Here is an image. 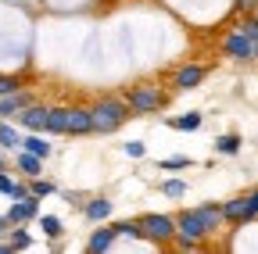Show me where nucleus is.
<instances>
[{
	"instance_id": "obj_22",
	"label": "nucleus",
	"mask_w": 258,
	"mask_h": 254,
	"mask_svg": "<svg viewBox=\"0 0 258 254\" xmlns=\"http://www.w3.org/2000/svg\"><path fill=\"white\" fill-rule=\"evenodd\" d=\"M40 229H43L50 240H57V236H61V218H54V215H43V218H40Z\"/></svg>"
},
{
	"instance_id": "obj_24",
	"label": "nucleus",
	"mask_w": 258,
	"mask_h": 254,
	"mask_svg": "<svg viewBox=\"0 0 258 254\" xmlns=\"http://www.w3.org/2000/svg\"><path fill=\"white\" fill-rule=\"evenodd\" d=\"M54 190H57L54 183H47V179H40V176H36V179H32V186H29V194H36V197H50Z\"/></svg>"
},
{
	"instance_id": "obj_16",
	"label": "nucleus",
	"mask_w": 258,
	"mask_h": 254,
	"mask_svg": "<svg viewBox=\"0 0 258 254\" xmlns=\"http://www.w3.org/2000/svg\"><path fill=\"white\" fill-rule=\"evenodd\" d=\"M18 168L29 176V179H36L40 172H43V157H36V154H29V150H22L18 154Z\"/></svg>"
},
{
	"instance_id": "obj_30",
	"label": "nucleus",
	"mask_w": 258,
	"mask_h": 254,
	"mask_svg": "<svg viewBox=\"0 0 258 254\" xmlns=\"http://www.w3.org/2000/svg\"><path fill=\"white\" fill-rule=\"evenodd\" d=\"M125 154H129V157H144V154H147V147H144L140 140H129V143H125Z\"/></svg>"
},
{
	"instance_id": "obj_9",
	"label": "nucleus",
	"mask_w": 258,
	"mask_h": 254,
	"mask_svg": "<svg viewBox=\"0 0 258 254\" xmlns=\"http://www.w3.org/2000/svg\"><path fill=\"white\" fill-rule=\"evenodd\" d=\"M90 133H93L90 108H69V136H90Z\"/></svg>"
},
{
	"instance_id": "obj_1",
	"label": "nucleus",
	"mask_w": 258,
	"mask_h": 254,
	"mask_svg": "<svg viewBox=\"0 0 258 254\" xmlns=\"http://www.w3.org/2000/svg\"><path fill=\"white\" fill-rule=\"evenodd\" d=\"M133 115L125 104V97H101L90 104V118H93V133H115L118 125Z\"/></svg>"
},
{
	"instance_id": "obj_13",
	"label": "nucleus",
	"mask_w": 258,
	"mask_h": 254,
	"mask_svg": "<svg viewBox=\"0 0 258 254\" xmlns=\"http://www.w3.org/2000/svg\"><path fill=\"white\" fill-rule=\"evenodd\" d=\"M47 133L69 136V108H50L47 111Z\"/></svg>"
},
{
	"instance_id": "obj_17",
	"label": "nucleus",
	"mask_w": 258,
	"mask_h": 254,
	"mask_svg": "<svg viewBox=\"0 0 258 254\" xmlns=\"http://www.w3.org/2000/svg\"><path fill=\"white\" fill-rule=\"evenodd\" d=\"M22 150L36 154V157H47V154H50V143H47L40 133H29V136H22Z\"/></svg>"
},
{
	"instance_id": "obj_28",
	"label": "nucleus",
	"mask_w": 258,
	"mask_h": 254,
	"mask_svg": "<svg viewBox=\"0 0 258 254\" xmlns=\"http://www.w3.org/2000/svg\"><path fill=\"white\" fill-rule=\"evenodd\" d=\"M240 33H244V36L254 43V40H258V18H247V22L240 25Z\"/></svg>"
},
{
	"instance_id": "obj_19",
	"label": "nucleus",
	"mask_w": 258,
	"mask_h": 254,
	"mask_svg": "<svg viewBox=\"0 0 258 254\" xmlns=\"http://www.w3.org/2000/svg\"><path fill=\"white\" fill-rule=\"evenodd\" d=\"M15 147H22V136L15 133V125L0 118V150H15Z\"/></svg>"
},
{
	"instance_id": "obj_29",
	"label": "nucleus",
	"mask_w": 258,
	"mask_h": 254,
	"mask_svg": "<svg viewBox=\"0 0 258 254\" xmlns=\"http://www.w3.org/2000/svg\"><path fill=\"white\" fill-rule=\"evenodd\" d=\"M244 197H247V215H251V222H254V218H258V186L251 190V194H244Z\"/></svg>"
},
{
	"instance_id": "obj_18",
	"label": "nucleus",
	"mask_w": 258,
	"mask_h": 254,
	"mask_svg": "<svg viewBox=\"0 0 258 254\" xmlns=\"http://www.w3.org/2000/svg\"><path fill=\"white\" fill-rule=\"evenodd\" d=\"M198 211H201L205 226H208L212 233H215V229H222V222H226V218H222V208H219V204H198Z\"/></svg>"
},
{
	"instance_id": "obj_21",
	"label": "nucleus",
	"mask_w": 258,
	"mask_h": 254,
	"mask_svg": "<svg viewBox=\"0 0 258 254\" xmlns=\"http://www.w3.org/2000/svg\"><path fill=\"white\" fill-rule=\"evenodd\" d=\"M115 233H118V236H129V240H144L140 222H115Z\"/></svg>"
},
{
	"instance_id": "obj_35",
	"label": "nucleus",
	"mask_w": 258,
	"mask_h": 254,
	"mask_svg": "<svg viewBox=\"0 0 258 254\" xmlns=\"http://www.w3.org/2000/svg\"><path fill=\"white\" fill-rule=\"evenodd\" d=\"M254 61H258V40H254Z\"/></svg>"
},
{
	"instance_id": "obj_26",
	"label": "nucleus",
	"mask_w": 258,
	"mask_h": 254,
	"mask_svg": "<svg viewBox=\"0 0 258 254\" xmlns=\"http://www.w3.org/2000/svg\"><path fill=\"white\" fill-rule=\"evenodd\" d=\"M15 90H22L18 75H0V97H4V93H15Z\"/></svg>"
},
{
	"instance_id": "obj_20",
	"label": "nucleus",
	"mask_w": 258,
	"mask_h": 254,
	"mask_svg": "<svg viewBox=\"0 0 258 254\" xmlns=\"http://www.w3.org/2000/svg\"><path fill=\"white\" fill-rule=\"evenodd\" d=\"M215 150H219V154H237V150H240V136H237V133L219 136V140H215Z\"/></svg>"
},
{
	"instance_id": "obj_8",
	"label": "nucleus",
	"mask_w": 258,
	"mask_h": 254,
	"mask_svg": "<svg viewBox=\"0 0 258 254\" xmlns=\"http://www.w3.org/2000/svg\"><path fill=\"white\" fill-rule=\"evenodd\" d=\"M205 75H208L205 65H179L172 82H176V90H198V86L205 82Z\"/></svg>"
},
{
	"instance_id": "obj_10",
	"label": "nucleus",
	"mask_w": 258,
	"mask_h": 254,
	"mask_svg": "<svg viewBox=\"0 0 258 254\" xmlns=\"http://www.w3.org/2000/svg\"><path fill=\"white\" fill-rule=\"evenodd\" d=\"M29 104H32V93H25V90L4 93V97H0V118H11V115H18V111L29 108Z\"/></svg>"
},
{
	"instance_id": "obj_2",
	"label": "nucleus",
	"mask_w": 258,
	"mask_h": 254,
	"mask_svg": "<svg viewBox=\"0 0 258 254\" xmlns=\"http://www.w3.org/2000/svg\"><path fill=\"white\" fill-rule=\"evenodd\" d=\"M205 236H212V229L205 226V218H201V211L198 208H186V211H179L176 215V247L179 250H194V247H201L205 243Z\"/></svg>"
},
{
	"instance_id": "obj_23",
	"label": "nucleus",
	"mask_w": 258,
	"mask_h": 254,
	"mask_svg": "<svg viewBox=\"0 0 258 254\" xmlns=\"http://www.w3.org/2000/svg\"><path fill=\"white\" fill-rule=\"evenodd\" d=\"M161 194H165V197H183L186 194V183L183 179H165V183H161Z\"/></svg>"
},
{
	"instance_id": "obj_14",
	"label": "nucleus",
	"mask_w": 258,
	"mask_h": 254,
	"mask_svg": "<svg viewBox=\"0 0 258 254\" xmlns=\"http://www.w3.org/2000/svg\"><path fill=\"white\" fill-rule=\"evenodd\" d=\"M201 115L198 111H190V115H176V118H165L169 129H183V133H194V129H201Z\"/></svg>"
},
{
	"instance_id": "obj_7",
	"label": "nucleus",
	"mask_w": 258,
	"mask_h": 254,
	"mask_svg": "<svg viewBox=\"0 0 258 254\" xmlns=\"http://www.w3.org/2000/svg\"><path fill=\"white\" fill-rule=\"evenodd\" d=\"M47 111L50 108H43V104H29V108L18 111V122L25 125L29 133H47Z\"/></svg>"
},
{
	"instance_id": "obj_6",
	"label": "nucleus",
	"mask_w": 258,
	"mask_h": 254,
	"mask_svg": "<svg viewBox=\"0 0 258 254\" xmlns=\"http://www.w3.org/2000/svg\"><path fill=\"white\" fill-rule=\"evenodd\" d=\"M32 218H40V197L36 194H29V197L15 201L8 208V222H11V226H22V222H32Z\"/></svg>"
},
{
	"instance_id": "obj_31",
	"label": "nucleus",
	"mask_w": 258,
	"mask_h": 254,
	"mask_svg": "<svg viewBox=\"0 0 258 254\" xmlns=\"http://www.w3.org/2000/svg\"><path fill=\"white\" fill-rule=\"evenodd\" d=\"M11 190H15V179H11L4 168H0V194H8V197H11Z\"/></svg>"
},
{
	"instance_id": "obj_32",
	"label": "nucleus",
	"mask_w": 258,
	"mask_h": 254,
	"mask_svg": "<svg viewBox=\"0 0 258 254\" xmlns=\"http://www.w3.org/2000/svg\"><path fill=\"white\" fill-rule=\"evenodd\" d=\"M233 4H237V11H254L258 0H233Z\"/></svg>"
},
{
	"instance_id": "obj_36",
	"label": "nucleus",
	"mask_w": 258,
	"mask_h": 254,
	"mask_svg": "<svg viewBox=\"0 0 258 254\" xmlns=\"http://www.w3.org/2000/svg\"><path fill=\"white\" fill-rule=\"evenodd\" d=\"M0 168H4V154H0Z\"/></svg>"
},
{
	"instance_id": "obj_25",
	"label": "nucleus",
	"mask_w": 258,
	"mask_h": 254,
	"mask_svg": "<svg viewBox=\"0 0 258 254\" xmlns=\"http://www.w3.org/2000/svg\"><path fill=\"white\" fill-rule=\"evenodd\" d=\"M11 247L15 250H25V247H32V236L25 229H11Z\"/></svg>"
},
{
	"instance_id": "obj_15",
	"label": "nucleus",
	"mask_w": 258,
	"mask_h": 254,
	"mask_svg": "<svg viewBox=\"0 0 258 254\" xmlns=\"http://www.w3.org/2000/svg\"><path fill=\"white\" fill-rule=\"evenodd\" d=\"M83 211H86V218H90V222H104V218L111 215V201H108V197H93Z\"/></svg>"
},
{
	"instance_id": "obj_12",
	"label": "nucleus",
	"mask_w": 258,
	"mask_h": 254,
	"mask_svg": "<svg viewBox=\"0 0 258 254\" xmlns=\"http://www.w3.org/2000/svg\"><path fill=\"white\" fill-rule=\"evenodd\" d=\"M118 240V233H115V226H104V229H93L90 233V240H86V247L93 250V254H104L111 243Z\"/></svg>"
},
{
	"instance_id": "obj_34",
	"label": "nucleus",
	"mask_w": 258,
	"mask_h": 254,
	"mask_svg": "<svg viewBox=\"0 0 258 254\" xmlns=\"http://www.w3.org/2000/svg\"><path fill=\"white\" fill-rule=\"evenodd\" d=\"M8 226H11V222H8V215H0V236L8 233Z\"/></svg>"
},
{
	"instance_id": "obj_3",
	"label": "nucleus",
	"mask_w": 258,
	"mask_h": 254,
	"mask_svg": "<svg viewBox=\"0 0 258 254\" xmlns=\"http://www.w3.org/2000/svg\"><path fill=\"white\" fill-rule=\"evenodd\" d=\"M125 104L133 115H154V111L165 108V93H161L158 82H140V86H129Z\"/></svg>"
},
{
	"instance_id": "obj_4",
	"label": "nucleus",
	"mask_w": 258,
	"mask_h": 254,
	"mask_svg": "<svg viewBox=\"0 0 258 254\" xmlns=\"http://www.w3.org/2000/svg\"><path fill=\"white\" fill-rule=\"evenodd\" d=\"M140 229H144V240L147 243H158V247H169L176 240V218L172 215H144L140 218Z\"/></svg>"
},
{
	"instance_id": "obj_27",
	"label": "nucleus",
	"mask_w": 258,
	"mask_h": 254,
	"mask_svg": "<svg viewBox=\"0 0 258 254\" xmlns=\"http://www.w3.org/2000/svg\"><path fill=\"white\" fill-rule=\"evenodd\" d=\"M161 168H169V172H176V168H190V157H165V161H161Z\"/></svg>"
},
{
	"instance_id": "obj_5",
	"label": "nucleus",
	"mask_w": 258,
	"mask_h": 254,
	"mask_svg": "<svg viewBox=\"0 0 258 254\" xmlns=\"http://www.w3.org/2000/svg\"><path fill=\"white\" fill-rule=\"evenodd\" d=\"M222 57H233V61H254V43L240 33H226L222 36Z\"/></svg>"
},
{
	"instance_id": "obj_11",
	"label": "nucleus",
	"mask_w": 258,
	"mask_h": 254,
	"mask_svg": "<svg viewBox=\"0 0 258 254\" xmlns=\"http://www.w3.org/2000/svg\"><path fill=\"white\" fill-rule=\"evenodd\" d=\"M219 208H222V218H226V222H240V226H244V222H251V215H247V197L222 201Z\"/></svg>"
},
{
	"instance_id": "obj_33",
	"label": "nucleus",
	"mask_w": 258,
	"mask_h": 254,
	"mask_svg": "<svg viewBox=\"0 0 258 254\" xmlns=\"http://www.w3.org/2000/svg\"><path fill=\"white\" fill-rule=\"evenodd\" d=\"M11 197H15V201H22V197H29V186H22V183H15V190H11Z\"/></svg>"
}]
</instances>
